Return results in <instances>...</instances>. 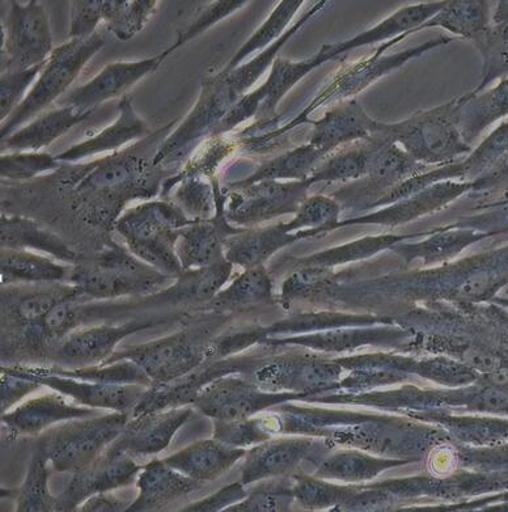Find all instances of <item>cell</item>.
Listing matches in <instances>:
<instances>
[{"instance_id": "277c9868", "label": "cell", "mask_w": 508, "mask_h": 512, "mask_svg": "<svg viewBox=\"0 0 508 512\" xmlns=\"http://www.w3.org/2000/svg\"><path fill=\"white\" fill-rule=\"evenodd\" d=\"M130 417L129 413L113 412L58 423L38 437L36 446L44 452L55 472L74 475L120 437Z\"/></svg>"}, {"instance_id": "d6a6232c", "label": "cell", "mask_w": 508, "mask_h": 512, "mask_svg": "<svg viewBox=\"0 0 508 512\" xmlns=\"http://www.w3.org/2000/svg\"><path fill=\"white\" fill-rule=\"evenodd\" d=\"M491 25L489 2L482 0H459V2H447L430 20L417 29L442 27L454 33V35L474 41Z\"/></svg>"}, {"instance_id": "94428289", "label": "cell", "mask_w": 508, "mask_h": 512, "mask_svg": "<svg viewBox=\"0 0 508 512\" xmlns=\"http://www.w3.org/2000/svg\"><path fill=\"white\" fill-rule=\"evenodd\" d=\"M499 207H501V214L503 220H505V222L508 223V198L506 201L499 203Z\"/></svg>"}, {"instance_id": "74e56055", "label": "cell", "mask_w": 508, "mask_h": 512, "mask_svg": "<svg viewBox=\"0 0 508 512\" xmlns=\"http://www.w3.org/2000/svg\"><path fill=\"white\" fill-rule=\"evenodd\" d=\"M482 61L481 82L472 95L484 92L495 80L508 78V24L490 25L482 35L472 41Z\"/></svg>"}, {"instance_id": "f6af8a7d", "label": "cell", "mask_w": 508, "mask_h": 512, "mask_svg": "<svg viewBox=\"0 0 508 512\" xmlns=\"http://www.w3.org/2000/svg\"><path fill=\"white\" fill-rule=\"evenodd\" d=\"M235 148V143L227 141L224 135H211V137L198 148L197 154L194 155L190 163L186 165L181 175L164 184L163 194H167L168 190L171 189L173 185H176L182 179H186V177L205 176L213 179L219 164L222 163Z\"/></svg>"}, {"instance_id": "f907efd6", "label": "cell", "mask_w": 508, "mask_h": 512, "mask_svg": "<svg viewBox=\"0 0 508 512\" xmlns=\"http://www.w3.org/2000/svg\"><path fill=\"white\" fill-rule=\"evenodd\" d=\"M213 438L227 446L243 448L266 438L264 425L260 421L234 420L214 421Z\"/></svg>"}, {"instance_id": "9c48e42d", "label": "cell", "mask_w": 508, "mask_h": 512, "mask_svg": "<svg viewBox=\"0 0 508 512\" xmlns=\"http://www.w3.org/2000/svg\"><path fill=\"white\" fill-rule=\"evenodd\" d=\"M372 150L370 164L366 173V179L357 184L347 185L334 193V197L341 201L376 202L391 193L412 177L427 172V165L416 162L402 150L399 145L385 139L372 137ZM372 205V206H374Z\"/></svg>"}, {"instance_id": "7a4b0ae2", "label": "cell", "mask_w": 508, "mask_h": 512, "mask_svg": "<svg viewBox=\"0 0 508 512\" xmlns=\"http://www.w3.org/2000/svg\"><path fill=\"white\" fill-rule=\"evenodd\" d=\"M461 99L419 112L400 124H380L374 137L399 145L423 165H447L472 151L460 131Z\"/></svg>"}, {"instance_id": "7402d4cb", "label": "cell", "mask_w": 508, "mask_h": 512, "mask_svg": "<svg viewBox=\"0 0 508 512\" xmlns=\"http://www.w3.org/2000/svg\"><path fill=\"white\" fill-rule=\"evenodd\" d=\"M244 455L243 448L230 447L213 438L198 440L163 460L182 475L205 484L230 471Z\"/></svg>"}, {"instance_id": "1f68e13d", "label": "cell", "mask_w": 508, "mask_h": 512, "mask_svg": "<svg viewBox=\"0 0 508 512\" xmlns=\"http://www.w3.org/2000/svg\"><path fill=\"white\" fill-rule=\"evenodd\" d=\"M0 274L2 285L12 283H54L61 282L69 274L65 266L44 256L28 251L2 248L0 253Z\"/></svg>"}, {"instance_id": "484cf974", "label": "cell", "mask_w": 508, "mask_h": 512, "mask_svg": "<svg viewBox=\"0 0 508 512\" xmlns=\"http://www.w3.org/2000/svg\"><path fill=\"white\" fill-rule=\"evenodd\" d=\"M0 243L2 248L16 249V251H40L57 258L59 261L78 264L79 257L57 235L44 230L31 219L23 217L0 218Z\"/></svg>"}, {"instance_id": "7bdbcfd3", "label": "cell", "mask_w": 508, "mask_h": 512, "mask_svg": "<svg viewBox=\"0 0 508 512\" xmlns=\"http://www.w3.org/2000/svg\"><path fill=\"white\" fill-rule=\"evenodd\" d=\"M302 4L303 0H283V2L279 3V6L269 16V19L241 46L239 52L232 57L226 70H235L248 55L257 52V50L264 49L275 38L281 36Z\"/></svg>"}, {"instance_id": "d590c367", "label": "cell", "mask_w": 508, "mask_h": 512, "mask_svg": "<svg viewBox=\"0 0 508 512\" xmlns=\"http://www.w3.org/2000/svg\"><path fill=\"white\" fill-rule=\"evenodd\" d=\"M300 455V446L294 442H274L249 452L243 468L244 485L261 478L281 475L289 471Z\"/></svg>"}, {"instance_id": "e575fe53", "label": "cell", "mask_w": 508, "mask_h": 512, "mask_svg": "<svg viewBox=\"0 0 508 512\" xmlns=\"http://www.w3.org/2000/svg\"><path fill=\"white\" fill-rule=\"evenodd\" d=\"M49 465L44 452L36 446L33 450L27 477L20 489L16 490V498H18L16 511H58V498L53 497L49 490Z\"/></svg>"}, {"instance_id": "9a60e30c", "label": "cell", "mask_w": 508, "mask_h": 512, "mask_svg": "<svg viewBox=\"0 0 508 512\" xmlns=\"http://www.w3.org/2000/svg\"><path fill=\"white\" fill-rule=\"evenodd\" d=\"M226 198V194H220L214 218L193 222L179 231L176 253L184 272L205 268L226 257L224 245L227 239L244 231L228 224L224 213Z\"/></svg>"}, {"instance_id": "816d5d0a", "label": "cell", "mask_w": 508, "mask_h": 512, "mask_svg": "<svg viewBox=\"0 0 508 512\" xmlns=\"http://www.w3.org/2000/svg\"><path fill=\"white\" fill-rule=\"evenodd\" d=\"M71 8V29L69 37L86 38L95 35L96 27L103 20V0L73 2Z\"/></svg>"}, {"instance_id": "f1b7e54d", "label": "cell", "mask_w": 508, "mask_h": 512, "mask_svg": "<svg viewBox=\"0 0 508 512\" xmlns=\"http://www.w3.org/2000/svg\"><path fill=\"white\" fill-rule=\"evenodd\" d=\"M298 236L291 235L286 224L243 231L227 239L224 256L231 264L243 266L245 269L256 268L278 249L298 239Z\"/></svg>"}, {"instance_id": "83f0119b", "label": "cell", "mask_w": 508, "mask_h": 512, "mask_svg": "<svg viewBox=\"0 0 508 512\" xmlns=\"http://www.w3.org/2000/svg\"><path fill=\"white\" fill-rule=\"evenodd\" d=\"M460 131L469 146L482 131L508 116V78L489 91L460 97Z\"/></svg>"}, {"instance_id": "5bb4252c", "label": "cell", "mask_w": 508, "mask_h": 512, "mask_svg": "<svg viewBox=\"0 0 508 512\" xmlns=\"http://www.w3.org/2000/svg\"><path fill=\"white\" fill-rule=\"evenodd\" d=\"M192 405L130 417L120 437L112 443L133 456H154L167 450L177 431L193 416Z\"/></svg>"}, {"instance_id": "b9f144b4", "label": "cell", "mask_w": 508, "mask_h": 512, "mask_svg": "<svg viewBox=\"0 0 508 512\" xmlns=\"http://www.w3.org/2000/svg\"><path fill=\"white\" fill-rule=\"evenodd\" d=\"M272 283L264 266L247 269L211 300L213 307H236L270 299Z\"/></svg>"}, {"instance_id": "8fae6325", "label": "cell", "mask_w": 508, "mask_h": 512, "mask_svg": "<svg viewBox=\"0 0 508 512\" xmlns=\"http://www.w3.org/2000/svg\"><path fill=\"white\" fill-rule=\"evenodd\" d=\"M406 37H408V35L396 37L395 40L388 42V44L376 50V53L372 55V57L363 59V61L357 63L355 66L347 67L344 73L336 76L333 83H330L329 86L325 88V91L321 92L320 95L316 97L315 101L309 105L306 112L300 114L292 124L287 125L286 128H283L278 134L285 133V131L294 128V126L306 122L309 113H311L313 109L319 108L325 103H329V101L336 99V97L337 99H344L346 96L349 97L350 95H354V93L361 92L363 88L370 86V84L380 78L381 75L397 69V67L408 62L409 59L416 58L418 55L427 52V50L434 49L436 46L446 45L448 42L452 41V38L440 37L436 38V40L426 42V44L421 46H417V48H413L412 50H406V52L383 57V54L387 52L388 48H391L392 45L397 44V42L404 40Z\"/></svg>"}, {"instance_id": "ac0fdd59", "label": "cell", "mask_w": 508, "mask_h": 512, "mask_svg": "<svg viewBox=\"0 0 508 512\" xmlns=\"http://www.w3.org/2000/svg\"><path fill=\"white\" fill-rule=\"evenodd\" d=\"M169 54V50L158 57L139 62H118L105 67L95 78L71 92L63 107H75L83 110H96L97 105L120 96L127 88L134 86L147 74L158 69L160 63Z\"/></svg>"}, {"instance_id": "f35d334b", "label": "cell", "mask_w": 508, "mask_h": 512, "mask_svg": "<svg viewBox=\"0 0 508 512\" xmlns=\"http://www.w3.org/2000/svg\"><path fill=\"white\" fill-rule=\"evenodd\" d=\"M220 194L217 180L205 176L186 177L181 180L175 201L186 217L201 222L215 217Z\"/></svg>"}, {"instance_id": "ffe728a7", "label": "cell", "mask_w": 508, "mask_h": 512, "mask_svg": "<svg viewBox=\"0 0 508 512\" xmlns=\"http://www.w3.org/2000/svg\"><path fill=\"white\" fill-rule=\"evenodd\" d=\"M202 485L169 467L164 460H152L139 473L138 497L126 511H162L173 502L196 492Z\"/></svg>"}, {"instance_id": "9f6ffc18", "label": "cell", "mask_w": 508, "mask_h": 512, "mask_svg": "<svg viewBox=\"0 0 508 512\" xmlns=\"http://www.w3.org/2000/svg\"><path fill=\"white\" fill-rule=\"evenodd\" d=\"M289 506V495L273 490H257L247 499L228 507L224 512L281 511Z\"/></svg>"}, {"instance_id": "30bf717a", "label": "cell", "mask_w": 508, "mask_h": 512, "mask_svg": "<svg viewBox=\"0 0 508 512\" xmlns=\"http://www.w3.org/2000/svg\"><path fill=\"white\" fill-rule=\"evenodd\" d=\"M4 370L11 374L35 380L42 387L62 393L76 404L93 409H108L112 412L133 413L147 392V387L138 384H104L86 382L66 376L49 374L36 367H7Z\"/></svg>"}, {"instance_id": "60d3db41", "label": "cell", "mask_w": 508, "mask_h": 512, "mask_svg": "<svg viewBox=\"0 0 508 512\" xmlns=\"http://www.w3.org/2000/svg\"><path fill=\"white\" fill-rule=\"evenodd\" d=\"M156 4L155 0H108L104 2L103 20L118 40L127 41L142 31Z\"/></svg>"}, {"instance_id": "8d00e7d4", "label": "cell", "mask_w": 508, "mask_h": 512, "mask_svg": "<svg viewBox=\"0 0 508 512\" xmlns=\"http://www.w3.org/2000/svg\"><path fill=\"white\" fill-rule=\"evenodd\" d=\"M372 150L374 146L371 141H363L361 145L337 152L320 163L309 177V183L313 185L363 179L370 164Z\"/></svg>"}, {"instance_id": "ba28073f", "label": "cell", "mask_w": 508, "mask_h": 512, "mask_svg": "<svg viewBox=\"0 0 508 512\" xmlns=\"http://www.w3.org/2000/svg\"><path fill=\"white\" fill-rule=\"evenodd\" d=\"M311 186L308 180L291 183L261 181L234 189L226 198L224 213L228 222L239 226H251L279 215L298 213Z\"/></svg>"}, {"instance_id": "5b68a950", "label": "cell", "mask_w": 508, "mask_h": 512, "mask_svg": "<svg viewBox=\"0 0 508 512\" xmlns=\"http://www.w3.org/2000/svg\"><path fill=\"white\" fill-rule=\"evenodd\" d=\"M105 41L107 38L103 33L96 32L90 37L74 38L54 49L35 88L2 125V131H0L2 141L14 134V131L25 121L31 120L66 92L83 70L84 65L103 49Z\"/></svg>"}, {"instance_id": "7dc6e473", "label": "cell", "mask_w": 508, "mask_h": 512, "mask_svg": "<svg viewBox=\"0 0 508 512\" xmlns=\"http://www.w3.org/2000/svg\"><path fill=\"white\" fill-rule=\"evenodd\" d=\"M340 205L324 196L307 197L294 220L286 224L290 232L302 227H328L337 222Z\"/></svg>"}, {"instance_id": "3957f363", "label": "cell", "mask_w": 508, "mask_h": 512, "mask_svg": "<svg viewBox=\"0 0 508 512\" xmlns=\"http://www.w3.org/2000/svg\"><path fill=\"white\" fill-rule=\"evenodd\" d=\"M171 279L118 245H112L90 261H79L70 273L71 285L92 299L154 294Z\"/></svg>"}, {"instance_id": "4fadbf2b", "label": "cell", "mask_w": 508, "mask_h": 512, "mask_svg": "<svg viewBox=\"0 0 508 512\" xmlns=\"http://www.w3.org/2000/svg\"><path fill=\"white\" fill-rule=\"evenodd\" d=\"M279 399L281 397L262 393L244 379L228 374L207 383L192 406L214 421L247 420Z\"/></svg>"}, {"instance_id": "44dd1931", "label": "cell", "mask_w": 508, "mask_h": 512, "mask_svg": "<svg viewBox=\"0 0 508 512\" xmlns=\"http://www.w3.org/2000/svg\"><path fill=\"white\" fill-rule=\"evenodd\" d=\"M159 323L160 321L154 320H134L117 327L100 325V327L78 329L67 336L59 349V355L70 361L103 365L112 357L117 345L124 338L139 330L155 327Z\"/></svg>"}, {"instance_id": "e0dca14e", "label": "cell", "mask_w": 508, "mask_h": 512, "mask_svg": "<svg viewBox=\"0 0 508 512\" xmlns=\"http://www.w3.org/2000/svg\"><path fill=\"white\" fill-rule=\"evenodd\" d=\"M97 416V409L76 404L62 393L53 392L24 401L2 414L7 429L18 435L35 437L58 423Z\"/></svg>"}, {"instance_id": "f5cc1de1", "label": "cell", "mask_w": 508, "mask_h": 512, "mask_svg": "<svg viewBox=\"0 0 508 512\" xmlns=\"http://www.w3.org/2000/svg\"><path fill=\"white\" fill-rule=\"evenodd\" d=\"M245 2H239V0H231V2H217L214 3L213 6L207 8L205 12L200 16V19L196 21V23L190 25L188 29L184 33H181L179 36V40H177L176 44L169 48V53L173 52V50L179 48L185 42L192 40V38L201 35L203 31L209 29L211 25L218 23V21L227 18L228 15H231L232 12L239 10V8L243 7Z\"/></svg>"}, {"instance_id": "91938a15", "label": "cell", "mask_w": 508, "mask_h": 512, "mask_svg": "<svg viewBox=\"0 0 508 512\" xmlns=\"http://www.w3.org/2000/svg\"><path fill=\"white\" fill-rule=\"evenodd\" d=\"M506 24H508V2H499L494 15L491 16V25Z\"/></svg>"}, {"instance_id": "2e32d148", "label": "cell", "mask_w": 508, "mask_h": 512, "mask_svg": "<svg viewBox=\"0 0 508 512\" xmlns=\"http://www.w3.org/2000/svg\"><path fill=\"white\" fill-rule=\"evenodd\" d=\"M175 203L147 202L122 214L114 223L126 245L167 241L177 244L179 231L192 224Z\"/></svg>"}, {"instance_id": "f546056e", "label": "cell", "mask_w": 508, "mask_h": 512, "mask_svg": "<svg viewBox=\"0 0 508 512\" xmlns=\"http://www.w3.org/2000/svg\"><path fill=\"white\" fill-rule=\"evenodd\" d=\"M234 264L226 257L220 258L205 268L186 270L176 278V283L168 290L152 299H162L164 302L173 300H188V302L210 303L222 291L223 286L230 281Z\"/></svg>"}, {"instance_id": "11a10c76", "label": "cell", "mask_w": 508, "mask_h": 512, "mask_svg": "<svg viewBox=\"0 0 508 512\" xmlns=\"http://www.w3.org/2000/svg\"><path fill=\"white\" fill-rule=\"evenodd\" d=\"M247 497L243 485L231 484L224 486L217 493L209 495L201 501L190 503L182 511L185 512H219L227 510L228 507L236 505Z\"/></svg>"}, {"instance_id": "c3c4849f", "label": "cell", "mask_w": 508, "mask_h": 512, "mask_svg": "<svg viewBox=\"0 0 508 512\" xmlns=\"http://www.w3.org/2000/svg\"><path fill=\"white\" fill-rule=\"evenodd\" d=\"M76 302L78 300L58 304L37 327L27 330L28 338H31L32 342H37L44 338L65 336L79 323L82 310L75 306Z\"/></svg>"}, {"instance_id": "603a6c76", "label": "cell", "mask_w": 508, "mask_h": 512, "mask_svg": "<svg viewBox=\"0 0 508 512\" xmlns=\"http://www.w3.org/2000/svg\"><path fill=\"white\" fill-rule=\"evenodd\" d=\"M446 3H425L401 8L391 18L385 19L383 23L376 25V27L368 29L361 35L350 38V40L333 45H324L319 52L323 55L325 61L329 62L342 54L351 52V50L362 48V46L372 45L375 42L387 40V38L406 35V33L412 35L427 20L434 18L446 6Z\"/></svg>"}, {"instance_id": "db71d44e", "label": "cell", "mask_w": 508, "mask_h": 512, "mask_svg": "<svg viewBox=\"0 0 508 512\" xmlns=\"http://www.w3.org/2000/svg\"><path fill=\"white\" fill-rule=\"evenodd\" d=\"M42 385L35 380L11 374L2 368V383H0V403L2 414L10 412L24 397L40 389Z\"/></svg>"}, {"instance_id": "681fc988", "label": "cell", "mask_w": 508, "mask_h": 512, "mask_svg": "<svg viewBox=\"0 0 508 512\" xmlns=\"http://www.w3.org/2000/svg\"><path fill=\"white\" fill-rule=\"evenodd\" d=\"M46 62L32 67V69L2 74V80H0V118L2 121L7 120L14 110L23 103L25 90L31 86L36 76L42 73Z\"/></svg>"}, {"instance_id": "ab89813d", "label": "cell", "mask_w": 508, "mask_h": 512, "mask_svg": "<svg viewBox=\"0 0 508 512\" xmlns=\"http://www.w3.org/2000/svg\"><path fill=\"white\" fill-rule=\"evenodd\" d=\"M49 374L66 376L86 382L104 384H138L151 388L154 383L141 367L131 361H118L105 363V365L84 366L74 370H63V368H42Z\"/></svg>"}, {"instance_id": "680465c9", "label": "cell", "mask_w": 508, "mask_h": 512, "mask_svg": "<svg viewBox=\"0 0 508 512\" xmlns=\"http://www.w3.org/2000/svg\"><path fill=\"white\" fill-rule=\"evenodd\" d=\"M472 190H501L508 194V154L484 177L473 181Z\"/></svg>"}, {"instance_id": "836d02e7", "label": "cell", "mask_w": 508, "mask_h": 512, "mask_svg": "<svg viewBox=\"0 0 508 512\" xmlns=\"http://www.w3.org/2000/svg\"><path fill=\"white\" fill-rule=\"evenodd\" d=\"M324 63V58L321 57L320 53L300 62H291L282 58L275 59L272 73H270L268 80L262 84L265 90V100L260 110H258V121H264L272 116L282 97L304 76L311 73L316 67L324 65Z\"/></svg>"}, {"instance_id": "52a82bcc", "label": "cell", "mask_w": 508, "mask_h": 512, "mask_svg": "<svg viewBox=\"0 0 508 512\" xmlns=\"http://www.w3.org/2000/svg\"><path fill=\"white\" fill-rule=\"evenodd\" d=\"M11 4L2 50L3 74L32 69L48 61L53 53L52 32L44 7L35 0L27 6Z\"/></svg>"}, {"instance_id": "4dcf8cb0", "label": "cell", "mask_w": 508, "mask_h": 512, "mask_svg": "<svg viewBox=\"0 0 508 512\" xmlns=\"http://www.w3.org/2000/svg\"><path fill=\"white\" fill-rule=\"evenodd\" d=\"M325 155L311 143L285 152L270 162L262 164L247 179L228 185V189H240L261 181L295 180L306 181L323 162Z\"/></svg>"}, {"instance_id": "7c38bea8", "label": "cell", "mask_w": 508, "mask_h": 512, "mask_svg": "<svg viewBox=\"0 0 508 512\" xmlns=\"http://www.w3.org/2000/svg\"><path fill=\"white\" fill-rule=\"evenodd\" d=\"M143 467L134 456L112 444L88 467L74 473L58 497V511H75L86 499L133 484Z\"/></svg>"}, {"instance_id": "bcb514c9", "label": "cell", "mask_w": 508, "mask_h": 512, "mask_svg": "<svg viewBox=\"0 0 508 512\" xmlns=\"http://www.w3.org/2000/svg\"><path fill=\"white\" fill-rule=\"evenodd\" d=\"M59 162L49 154L38 152H16L0 158V176L7 180H29L38 173L54 171Z\"/></svg>"}, {"instance_id": "6da1fadb", "label": "cell", "mask_w": 508, "mask_h": 512, "mask_svg": "<svg viewBox=\"0 0 508 512\" xmlns=\"http://www.w3.org/2000/svg\"><path fill=\"white\" fill-rule=\"evenodd\" d=\"M138 146L97 162L67 169L62 185L73 188L75 207L88 223L109 227L125 203L150 198L159 190L163 169L139 156Z\"/></svg>"}, {"instance_id": "d4e9b609", "label": "cell", "mask_w": 508, "mask_h": 512, "mask_svg": "<svg viewBox=\"0 0 508 512\" xmlns=\"http://www.w3.org/2000/svg\"><path fill=\"white\" fill-rule=\"evenodd\" d=\"M95 110H83L75 107H63L42 113L36 121L31 122L27 128L3 139L2 150L33 151L36 152L46 146L52 145L55 139L67 133L75 125L86 121Z\"/></svg>"}, {"instance_id": "ee69618b", "label": "cell", "mask_w": 508, "mask_h": 512, "mask_svg": "<svg viewBox=\"0 0 508 512\" xmlns=\"http://www.w3.org/2000/svg\"><path fill=\"white\" fill-rule=\"evenodd\" d=\"M508 154V121L491 131L480 146L460 162L463 180L473 183L495 167Z\"/></svg>"}, {"instance_id": "cb8c5ba5", "label": "cell", "mask_w": 508, "mask_h": 512, "mask_svg": "<svg viewBox=\"0 0 508 512\" xmlns=\"http://www.w3.org/2000/svg\"><path fill=\"white\" fill-rule=\"evenodd\" d=\"M82 296L78 287L74 285H55L49 289L40 287L27 290L25 293H10L3 290V315L6 313L7 319L28 330L37 327L58 304L79 300Z\"/></svg>"}, {"instance_id": "8992f818", "label": "cell", "mask_w": 508, "mask_h": 512, "mask_svg": "<svg viewBox=\"0 0 508 512\" xmlns=\"http://www.w3.org/2000/svg\"><path fill=\"white\" fill-rule=\"evenodd\" d=\"M209 357V348H202L188 333L180 332L147 344L126 346L114 351L105 363L131 361L146 372L156 384H168L192 374ZM103 363V365H105Z\"/></svg>"}, {"instance_id": "6f0895ef", "label": "cell", "mask_w": 508, "mask_h": 512, "mask_svg": "<svg viewBox=\"0 0 508 512\" xmlns=\"http://www.w3.org/2000/svg\"><path fill=\"white\" fill-rule=\"evenodd\" d=\"M129 502L125 501L117 495L108 493H99L92 495V497L86 499L78 507V511L82 512H121L126 511L129 507Z\"/></svg>"}, {"instance_id": "4316f807", "label": "cell", "mask_w": 508, "mask_h": 512, "mask_svg": "<svg viewBox=\"0 0 508 512\" xmlns=\"http://www.w3.org/2000/svg\"><path fill=\"white\" fill-rule=\"evenodd\" d=\"M120 118L112 126L101 131L96 137L71 147L70 150L55 156L59 163H73L76 160L99 154V152L113 151L148 134L145 121L138 117L131 103L130 97L125 96L120 103Z\"/></svg>"}, {"instance_id": "d6986e66", "label": "cell", "mask_w": 508, "mask_h": 512, "mask_svg": "<svg viewBox=\"0 0 508 512\" xmlns=\"http://www.w3.org/2000/svg\"><path fill=\"white\" fill-rule=\"evenodd\" d=\"M309 143L325 156L355 141H368L378 133L380 122L372 120L357 100L342 101L316 121Z\"/></svg>"}]
</instances>
